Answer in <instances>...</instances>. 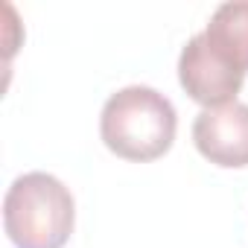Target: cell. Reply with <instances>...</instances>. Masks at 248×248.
Returning <instances> with one entry per match:
<instances>
[{
	"label": "cell",
	"mask_w": 248,
	"mask_h": 248,
	"mask_svg": "<svg viewBox=\"0 0 248 248\" xmlns=\"http://www.w3.org/2000/svg\"><path fill=\"white\" fill-rule=\"evenodd\" d=\"M178 132L175 105L149 85H129L111 93L99 114V138L123 161L146 164L172 149Z\"/></svg>",
	"instance_id": "6da1fadb"
},
{
	"label": "cell",
	"mask_w": 248,
	"mask_h": 248,
	"mask_svg": "<svg viewBox=\"0 0 248 248\" xmlns=\"http://www.w3.org/2000/svg\"><path fill=\"white\" fill-rule=\"evenodd\" d=\"M76 225L73 193L50 172L18 175L3 199V228L15 248H64Z\"/></svg>",
	"instance_id": "7a4b0ae2"
},
{
	"label": "cell",
	"mask_w": 248,
	"mask_h": 248,
	"mask_svg": "<svg viewBox=\"0 0 248 248\" xmlns=\"http://www.w3.org/2000/svg\"><path fill=\"white\" fill-rule=\"evenodd\" d=\"M178 82L193 102H199L204 108H222V105L236 102L245 73L236 70L207 41L204 32H199L184 44V50L178 56Z\"/></svg>",
	"instance_id": "3957f363"
},
{
	"label": "cell",
	"mask_w": 248,
	"mask_h": 248,
	"mask_svg": "<svg viewBox=\"0 0 248 248\" xmlns=\"http://www.w3.org/2000/svg\"><path fill=\"white\" fill-rule=\"evenodd\" d=\"M193 143L202 158L225 170L248 167V105L204 108L193 123Z\"/></svg>",
	"instance_id": "277c9868"
},
{
	"label": "cell",
	"mask_w": 248,
	"mask_h": 248,
	"mask_svg": "<svg viewBox=\"0 0 248 248\" xmlns=\"http://www.w3.org/2000/svg\"><path fill=\"white\" fill-rule=\"evenodd\" d=\"M202 32L236 70L248 73V0L222 3Z\"/></svg>",
	"instance_id": "5b68a950"
}]
</instances>
